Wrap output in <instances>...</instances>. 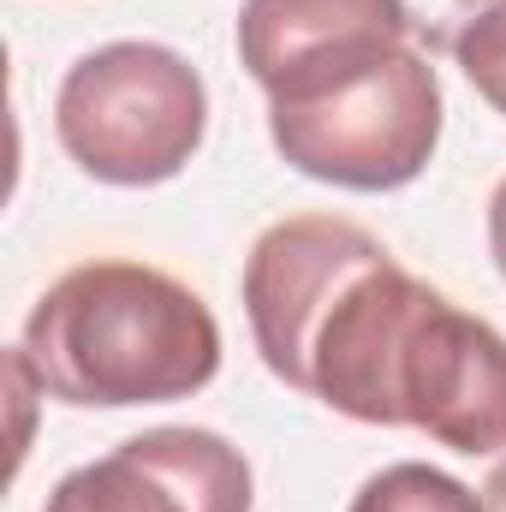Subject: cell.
<instances>
[{"instance_id":"6da1fadb","label":"cell","mask_w":506,"mask_h":512,"mask_svg":"<svg viewBox=\"0 0 506 512\" xmlns=\"http://www.w3.org/2000/svg\"><path fill=\"white\" fill-rule=\"evenodd\" d=\"M399 256L340 215H286L245 256L239 298L274 382L387 429L393 364L429 304Z\"/></svg>"},{"instance_id":"7a4b0ae2","label":"cell","mask_w":506,"mask_h":512,"mask_svg":"<svg viewBox=\"0 0 506 512\" xmlns=\"http://www.w3.org/2000/svg\"><path fill=\"white\" fill-rule=\"evenodd\" d=\"M18 352L30 358L42 393L66 405H173L221 376V322L167 268L96 256L66 268L36 298Z\"/></svg>"},{"instance_id":"3957f363","label":"cell","mask_w":506,"mask_h":512,"mask_svg":"<svg viewBox=\"0 0 506 512\" xmlns=\"http://www.w3.org/2000/svg\"><path fill=\"white\" fill-rule=\"evenodd\" d=\"M447 126L441 78L417 42L376 48L352 66L316 72L268 96V137L280 161L316 185L399 191L411 185Z\"/></svg>"},{"instance_id":"277c9868","label":"cell","mask_w":506,"mask_h":512,"mask_svg":"<svg viewBox=\"0 0 506 512\" xmlns=\"http://www.w3.org/2000/svg\"><path fill=\"white\" fill-rule=\"evenodd\" d=\"M54 137L102 185H167L209 137V84L167 42H102L66 66Z\"/></svg>"},{"instance_id":"5b68a950","label":"cell","mask_w":506,"mask_h":512,"mask_svg":"<svg viewBox=\"0 0 506 512\" xmlns=\"http://www.w3.org/2000/svg\"><path fill=\"white\" fill-rule=\"evenodd\" d=\"M387 429H417L435 447L489 459L506 447V334L429 292L387 393Z\"/></svg>"},{"instance_id":"8992f818","label":"cell","mask_w":506,"mask_h":512,"mask_svg":"<svg viewBox=\"0 0 506 512\" xmlns=\"http://www.w3.org/2000/svg\"><path fill=\"white\" fill-rule=\"evenodd\" d=\"M251 501V459L227 435L167 423L66 471L42 512H251Z\"/></svg>"},{"instance_id":"52a82bcc","label":"cell","mask_w":506,"mask_h":512,"mask_svg":"<svg viewBox=\"0 0 506 512\" xmlns=\"http://www.w3.org/2000/svg\"><path fill=\"white\" fill-rule=\"evenodd\" d=\"M417 42L399 0H245L239 66L262 96H280L316 72L352 66L376 48Z\"/></svg>"},{"instance_id":"ba28073f","label":"cell","mask_w":506,"mask_h":512,"mask_svg":"<svg viewBox=\"0 0 506 512\" xmlns=\"http://www.w3.org/2000/svg\"><path fill=\"white\" fill-rule=\"evenodd\" d=\"M346 512H483V495L465 489L459 477L423 465V459H399V465L376 471V477L352 495Z\"/></svg>"},{"instance_id":"9c48e42d","label":"cell","mask_w":506,"mask_h":512,"mask_svg":"<svg viewBox=\"0 0 506 512\" xmlns=\"http://www.w3.org/2000/svg\"><path fill=\"white\" fill-rule=\"evenodd\" d=\"M453 60H459V72L471 78V90L506 120V0L489 6V12L453 42Z\"/></svg>"},{"instance_id":"30bf717a","label":"cell","mask_w":506,"mask_h":512,"mask_svg":"<svg viewBox=\"0 0 506 512\" xmlns=\"http://www.w3.org/2000/svg\"><path fill=\"white\" fill-rule=\"evenodd\" d=\"M399 6H405V24L423 54H453V42L501 0H399Z\"/></svg>"},{"instance_id":"8fae6325","label":"cell","mask_w":506,"mask_h":512,"mask_svg":"<svg viewBox=\"0 0 506 512\" xmlns=\"http://www.w3.org/2000/svg\"><path fill=\"white\" fill-rule=\"evenodd\" d=\"M489 256H495V268L506 280V179L489 191Z\"/></svg>"},{"instance_id":"7c38bea8","label":"cell","mask_w":506,"mask_h":512,"mask_svg":"<svg viewBox=\"0 0 506 512\" xmlns=\"http://www.w3.org/2000/svg\"><path fill=\"white\" fill-rule=\"evenodd\" d=\"M483 512H506V459L489 471V483H483Z\"/></svg>"}]
</instances>
